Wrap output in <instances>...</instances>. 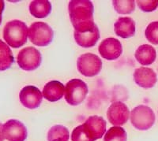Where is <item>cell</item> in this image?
<instances>
[{"label": "cell", "instance_id": "3957f363", "mask_svg": "<svg viewBox=\"0 0 158 141\" xmlns=\"http://www.w3.org/2000/svg\"><path fill=\"white\" fill-rule=\"evenodd\" d=\"M131 122L135 129L148 130L155 122L154 112L148 106H138L131 111Z\"/></svg>", "mask_w": 158, "mask_h": 141}, {"label": "cell", "instance_id": "ac0fdd59", "mask_svg": "<svg viewBox=\"0 0 158 141\" xmlns=\"http://www.w3.org/2000/svg\"><path fill=\"white\" fill-rule=\"evenodd\" d=\"M52 4L47 0H35L29 4V12L36 18H44L50 14Z\"/></svg>", "mask_w": 158, "mask_h": 141}, {"label": "cell", "instance_id": "8992f818", "mask_svg": "<svg viewBox=\"0 0 158 141\" xmlns=\"http://www.w3.org/2000/svg\"><path fill=\"white\" fill-rule=\"evenodd\" d=\"M77 68L79 73L85 77H95L101 72L102 62L94 54H84L77 58Z\"/></svg>", "mask_w": 158, "mask_h": 141}, {"label": "cell", "instance_id": "603a6c76", "mask_svg": "<svg viewBox=\"0 0 158 141\" xmlns=\"http://www.w3.org/2000/svg\"><path fill=\"white\" fill-rule=\"evenodd\" d=\"M145 34L148 41L158 45V22H151L146 29Z\"/></svg>", "mask_w": 158, "mask_h": 141}, {"label": "cell", "instance_id": "6da1fadb", "mask_svg": "<svg viewBox=\"0 0 158 141\" xmlns=\"http://www.w3.org/2000/svg\"><path fill=\"white\" fill-rule=\"evenodd\" d=\"M68 11L74 32H82L90 30L96 25L94 21V5L91 1H70L68 5Z\"/></svg>", "mask_w": 158, "mask_h": 141}, {"label": "cell", "instance_id": "7a4b0ae2", "mask_svg": "<svg viewBox=\"0 0 158 141\" xmlns=\"http://www.w3.org/2000/svg\"><path fill=\"white\" fill-rule=\"evenodd\" d=\"M29 29L25 22L13 20L6 24L3 29V39L13 48H19L27 42Z\"/></svg>", "mask_w": 158, "mask_h": 141}, {"label": "cell", "instance_id": "4316f807", "mask_svg": "<svg viewBox=\"0 0 158 141\" xmlns=\"http://www.w3.org/2000/svg\"><path fill=\"white\" fill-rule=\"evenodd\" d=\"M2 129H3V125H2V124H1V122H0V140L3 141L5 138H4V136H3Z\"/></svg>", "mask_w": 158, "mask_h": 141}, {"label": "cell", "instance_id": "83f0119b", "mask_svg": "<svg viewBox=\"0 0 158 141\" xmlns=\"http://www.w3.org/2000/svg\"><path fill=\"white\" fill-rule=\"evenodd\" d=\"M0 141H2V140H0Z\"/></svg>", "mask_w": 158, "mask_h": 141}, {"label": "cell", "instance_id": "7c38bea8", "mask_svg": "<svg viewBox=\"0 0 158 141\" xmlns=\"http://www.w3.org/2000/svg\"><path fill=\"white\" fill-rule=\"evenodd\" d=\"M82 125L89 137L94 141L103 137L106 132L107 123L105 120L101 117H89Z\"/></svg>", "mask_w": 158, "mask_h": 141}, {"label": "cell", "instance_id": "44dd1931", "mask_svg": "<svg viewBox=\"0 0 158 141\" xmlns=\"http://www.w3.org/2000/svg\"><path fill=\"white\" fill-rule=\"evenodd\" d=\"M127 132L124 129L119 126L110 128L105 133L104 141H127Z\"/></svg>", "mask_w": 158, "mask_h": 141}, {"label": "cell", "instance_id": "30bf717a", "mask_svg": "<svg viewBox=\"0 0 158 141\" xmlns=\"http://www.w3.org/2000/svg\"><path fill=\"white\" fill-rule=\"evenodd\" d=\"M107 116L110 123L114 126H120L125 125L128 121L130 111L123 103L114 102L108 108Z\"/></svg>", "mask_w": 158, "mask_h": 141}, {"label": "cell", "instance_id": "ffe728a7", "mask_svg": "<svg viewBox=\"0 0 158 141\" xmlns=\"http://www.w3.org/2000/svg\"><path fill=\"white\" fill-rule=\"evenodd\" d=\"M70 132L67 128L61 125L52 126L48 132V141H68Z\"/></svg>", "mask_w": 158, "mask_h": 141}, {"label": "cell", "instance_id": "5bb4252c", "mask_svg": "<svg viewBox=\"0 0 158 141\" xmlns=\"http://www.w3.org/2000/svg\"><path fill=\"white\" fill-rule=\"evenodd\" d=\"M74 39L77 44L84 48H89L96 45L100 39V31L97 25L90 30L82 32H74Z\"/></svg>", "mask_w": 158, "mask_h": 141}, {"label": "cell", "instance_id": "484cf974", "mask_svg": "<svg viewBox=\"0 0 158 141\" xmlns=\"http://www.w3.org/2000/svg\"><path fill=\"white\" fill-rule=\"evenodd\" d=\"M4 6H5V4L2 0H0V25H1V22H2V14L3 12Z\"/></svg>", "mask_w": 158, "mask_h": 141}, {"label": "cell", "instance_id": "9c48e42d", "mask_svg": "<svg viewBox=\"0 0 158 141\" xmlns=\"http://www.w3.org/2000/svg\"><path fill=\"white\" fill-rule=\"evenodd\" d=\"M20 102L28 109H36L41 104L43 94L35 86H25L21 90L19 94Z\"/></svg>", "mask_w": 158, "mask_h": 141}, {"label": "cell", "instance_id": "ba28073f", "mask_svg": "<svg viewBox=\"0 0 158 141\" xmlns=\"http://www.w3.org/2000/svg\"><path fill=\"white\" fill-rule=\"evenodd\" d=\"M2 132L4 138L8 141H25L28 136L25 125L15 119L9 120L4 124Z\"/></svg>", "mask_w": 158, "mask_h": 141}, {"label": "cell", "instance_id": "52a82bcc", "mask_svg": "<svg viewBox=\"0 0 158 141\" xmlns=\"http://www.w3.org/2000/svg\"><path fill=\"white\" fill-rule=\"evenodd\" d=\"M42 62L41 54L32 46L22 49L17 57V62L21 69L25 71H32L40 66Z\"/></svg>", "mask_w": 158, "mask_h": 141}, {"label": "cell", "instance_id": "cb8c5ba5", "mask_svg": "<svg viewBox=\"0 0 158 141\" xmlns=\"http://www.w3.org/2000/svg\"><path fill=\"white\" fill-rule=\"evenodd\" d=\"M72 141H94L92 139L85 130L82 125L76 127L71 133Z\"/></svg>", "mask_w": 158, "mask_h": 141}, {"label": "cell", "instance_id": "d4e9b609", "mask_svg": "<svg viewBox=\"0 0 158 141\" xmlns=\"http://www.w3.org/2000/svg\"><path fill=\"white\" fill-rule=\"evenodd\" d=\"M136 2L141 10L144 12H153L158 6V0H150V1L138 0Z\"/></svg>", "mask_w": 158, "mask_h": 141}, {"label": "cell", "instance_id": "5b68a950", "mask_svg": "<svg viewBox=\"0 0 158 141\" xmlns=\"http://www.w3.org/2000/svg\"><path fill=\"white\" fill-rule=\"evenodd\" d=\"M54 32L48 24L36 22L29 28V38L31 43L38 46H46L52 43Z\"/></svg>", "mask_w": 158, "mask_h": 141}, {"label": "cell", "instance_id": "7402d4cb", "mask_svg": "<svg viewBox=\"0 0 158 141\" xmlns=\"http://www.w3.org/2000/svg\"><path fill=\"white\" fill-rule=\"evenodd\" d=\"M112 3L115 11L120 14H129L135 10V2L133 0H114Z\"/></svg>", "mask_w": 158, "mask_h": 141}, {"label": "cell", "instance_id": "277c9868", "mask_svg": "<svg viewBox=\"0 0 158 141\" xmlns=\"http://www.w3.org/2000/svg\"><path fill=\"white\" fill-rule=\"evenodd\" d=\"M86 83L80 79H72L65 88V99L70 106H77L83 102L88 94Z\"/></svg>", "mask_w": 158, "mask_h": 141}, {"label": "cell", "instance_id": "9a60e30c", "mask_svg": "<svg viewBox=\"0 0 158 141\" xmlns=\"http://www.w3.org/2000/svg\"><path fill=\"white\" fill-rule=\"evenodd\" d=\"M115 34L123 39L132 37L135 34V22L129 17H121L114 24Z\"/></svg>", "mask_w": 158, "mask_h": 141}, {"label": "cell", "instance_id": "2e32d148", "mask_svg": "<svg viewBox=\"0 0 158 141\" xmlns=\"http://www.w3.org/2000/svg\"><path fill=\"white\" fill-rule=\"evenodd\" d=\"M65 92L64 85L57 80H52L43 88V96L49 102H56L63 98Z\"/></svg>", "mask_w": 158, "mask_h": 141}, {"label": "cell", "instance_id": "8fae6325", "mask_svg": "<svg viewBox=\"0 0 158 141\" xmlns=\"http://www.w3.org/2000/svg\"><path fill=\"white\" fill-rule=\"evenodd\" d=\"M123 52L122 44L115 38H107L99 46V53L103 58L112 61L120 57Z\"/></svg>", "mask_w": 158, "mask_h": 141}, {"label": "cell", "instance_id": "d6986e66", "mask_svg": "<svg viewBox=\"0 0 158 141\" xmlns=\"http://www.w3.org/2000/svg\"><path fill=\"white\" fill-rule=\"evenodd\" d=\"M14 63V56L7 44L0 39V71H5Z\"/></svg>", "mask_w": 158, "mask_h": 141}, {"label": "cell", "instance_id": "4fadbf2b", "mask_svg": "<svg viewBox=\"0 0 158 141\" xmlns=\"http://www.w3.org/2000/svg\"><path fill=\"white\" fill-rule=\"evenodd\" d=\"M133 77L135 82L146 89L153 88L157 81L156 73L152 69L147 67L136 69L134 72Z\"/></svg>", "mask_w": 158, "mask_h": 141}, {"label": "cell", "instance_id": "e0dca14e", "mask_svg": "<svg viewBox=\"0 0 158 141\" xmlns=\"http://www.w3.org/2000/svg\"><path fill=\"white\" fill-rule=\"evenodd\" d=\"M138 62L142 66H149L154 62L156 58V52L154 47L149 44H143L138 46L135 54Z\"/></svg>", "mask_w": 158, "mask_h": 141}]
</instances>
